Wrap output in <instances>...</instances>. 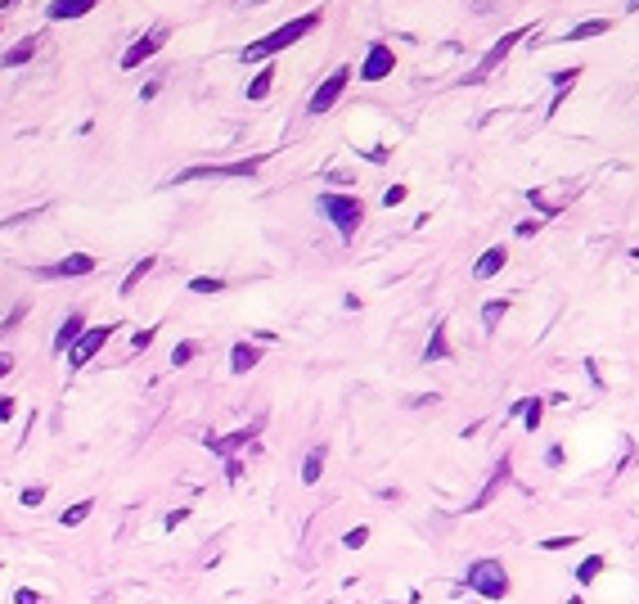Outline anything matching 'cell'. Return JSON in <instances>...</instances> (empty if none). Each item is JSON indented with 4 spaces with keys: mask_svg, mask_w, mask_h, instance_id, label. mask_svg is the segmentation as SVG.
I'll list each match as a JSON object with an SVG mask.
<instances>
[{
    "mask_svg": "<svg viewBox=\"0 0 639 604\" xmlns=\"http://www.w3.org/2000/svg\"><path fill=\"white\" fill-rule=\"evenodd\" d=\"M324 23V10H311V14H298V19H289L284 28H275V32H266L261 41H252V45H244L239 50V59L244 63H266V59H275L279 50H289V45H298L307 32H316Z\"/></svg>",
    "mask_w": 639,
    "mask_h": 604,
    "instance_id": "obj_1",
    "label": "cell"
},
{
    "mask_svg": "<svg viewBox=\"0 0 639 604\" xmlns=\"http://www.w3.org/2000/svg\"><path fill=\"white\" fill-rule=\"evenodd\" d=\"M464 586L473 591V595H482V600H509V568L500 564V560H473L468 568H464Z\"/></svg>",
    "mask_w": 639,
    "mask_h": 604,
    "instance_id": "obj_2",
    "label": "cell"
},
{
    "mask_svg": "<svg viewBox=\"0 0 639 604\" xmlns=\"http://www.w3.org/2000/svg\"><path fill=\"white\" fill-rule=\"evenodd\" d=\"M320 213L333 221L338 239H356V230L365 221V204L356 194H320Z\"/></svg>",
    "mask_w": 639,
    "mask_h": 604,
    "instance_id": "obj_3",
    "label": "cell"
},
{
    "mask_svg": "<svg viewBox=\"0 0 639 604\" xmlns=\"http://www.w3.org/2000/svg\"><path fill=\"white\" fill-rule=\"evenodd\" d=\"M270 154H257V158H244V163H198V167H185V172H176V181L172 185H189V181H203V176H239V181H248V176H257L261 172V163H266Z\"/></svg>",
    "mask_w": 639,
    "mask_h": 604,
    "instance_id": "obj_4",
    "label": "cell"
},
{
    "mask_svg": "<svg viewBox=\"0 0 639 604\" xmlns=\"http://www.w3.org/2000/svg\"><path fill=\"white\" fill-rule=\"evenodd\" d=\"M531 32H536L531 23H523V28H514V32H505L500 41H495V45H491V50L482 54V63H477V68H473V73H468L464 82H468V86H477V82H486V77H491V73H495V68H500V63L509 59V50H514V45H518L523 36H531Z\"/></svg>",
    "mask_w": 639,
    "mask_h": 604,
    "instance_id": "obj_5",
    "label": "cell"
},
{
    "mask_svg": "<svg viewBox=\"0 0 639 604\" xmlns=\"http://www.w3.org/2000/svg\"><path fill=\"white\" fill-rule=\"evenodd\" d=\"M351 77H356V68H347V63H342V68H333V73H329V77H324V82L311 91L307 113H311V117H324V113H329V109L342 100V91H347V82H351Z\"/></svg>",
    "mask_w": 639,
    "mask_h": 604,
    "instance_id": "obj_6",
    "label": "cell"
},
{
    "mask_svg": "<svg viewBox=\"0 0 639 604\" xmlns=\"http://www.w3.org/2000/svg\"><path fill=\"white\" fill-rule=\"evenodd\" d=\"M113 329H117V325H95V329H86L82 339L68 348V366H73V370H86V366L95 361V352L113 339Z\"/></svg>",
    "mask_w": 639,
    "mask_h": 604,
    "instance_id": "obj_7",
    "label": "cell"
},
{
    "mask_svg": "<svg viewBox=\"0 0 639 604\" xmlns=\"http://www.w3.org/2000/svg\"><path fill=\"white\" fill-rule=\"evenodd\" d=\"M509 479H514V455H500L495 460V469H491V479H486V487L464 505V514H477V510H486L495 496H500V487H509Z\"/></svg>",
    "mask_w": 639,
    "mask_h": 604,
    "instance_id": "obj_8",
    "label": "cell"
},
{
    "mask_svg": "<svg viewBox=\"0 0 639 604\" xmlns=\"http://www.w3.org/2000/svg\"><path fill=\"white\" fill-rule=\"evenodd\" d=\"M392 68H396L392 45H387V41H374V45L365 50V59H361L356 77H361V82H383V77H392Z\"/></svg>",
    "mask_w": 639,
    "mask_h": 604,
    "instance_id": "obj_9",
    "label": "cell"
},
{
    "mask_svg": "<svg viewBox=\"0 0 639 604\" xmlns=\"http://www.w3.org/2000/svg\"><path fill=\"white\" fill-rule=\"evenodd\" d=\"M163 45H167V28L158 23V28H149V32L140 36V41H131V45L122 50V68H126V73H131V68H140V63H145V59H154Z\"/></svg>",
    "mask_w": 639,
    "mask_h": 604,
    "instance_id": "obj_10",
    "label": "cell"
},
{
    "mask_svg": "<svg viewBox=\"0 0 639 604\" xmlns=\"http://www.w3.org/2000/svg\"><path fill=\"white\" fill-rule=\"evenodd\" d=\"M95 271V257L91 253H73V257H63V262H50V266H36V276L41 280H82Z\"/></svg>",
    "mask_w": 639,
    "mask_h": 604,
    "instance_id": "obj_11",
    "label": "cell"
},
{
    "mask_svg": "<svg viewBox=\"0 0 639 604\" xmlns=\"http://www.w3.org/2000/svg\"><path fill=\"white\" fill-rule=\"evenodd\" d=\"M505 266H509V248H505V244H491V248L473 262V280H495Z\"/></svg>",
    "mask_w": 639,
    "mask_h": 604,
    "instance_id": "obj_12",
    "label": "cell"
},
{
    "mask_svg": "<svg viewBox=\"0 0 639 604\" xmlns=\"http://www.w3.org/2000/svg\"><path fill=\"white\" fill-rule=\"evenodd\" d=\"M82 334H86V316H82V311H68V316H63V325H59V334H54V352H59V357H68V348H73V343L82 339Z\"/></svg>",
    "mask_w": 639,
    "mask_h": 604,
    "instance_id": "obj_13",
    "label": "cell"
},
{
    "mask_svg": "<svg viewBox=\"0 0 639 604\" xmlns=\"http://www.w3.org/2000/svg\"><path fill=\"white\" fill-rule=\"evenodd\" d=\"M95 5H100V0H50V5H45V19H50V23H63V19H86Z\"/></svg>",
    "mask_w": 639,
    "mask_h": 604,
    "instance_id": "obj_14",
    "label": "cell"
},
{
    "mask_svg": "<svg viewBox=\"0 0 639 604\" xmlns=\"http://www.w3.org/2000/svg\"><path fill=\"white\" fill-rule=\"evenodd\" d=\"M252 438H257V429H239V433H226V438H203V442H207V451H212V455L230 460V455H235V451H244Z\"/></svg>",
    "mask_w": 639,
    "mask_h": 604,
    "instance_id": "obj_15",
    "label": "cell"
},
{
    "mask_svg": "<svg viewBox=\"0 0 639 604\" xmlns=\"http://www.w3.org/2000/svg\"><path fill=\"white\" fill-rule=\"evenodd\" d=\"M437 361H451V334H446V320L433 325V339L423 348V366H437Z\"/></svg>",
    "mask_w": 639,
    "mask_h": 604,
    "instance_id": "obj_16",
    "label": "cell"
},
{
    "mask_svg": "<svg viewBox=\"0 0 639 604\" xmlns=\"http://www.w3.org/2000/svg\"><path fill=\"white\" fill-rule=\"evenodd\" d=\"M261 366V348L257 343H235L230 348V370L235 374H248V370H257Z\"/></svg>",
    "mask_w": 639,
    "mask_h": 604,
    "instance_id": "obj_17",
    "label": "cell"
},
{
    "mask_svg": "<svg viewBox=\"0 0 639 604\" xmlns=\"http://www.w3.org/2000/svg\"><path fill=\"white\" fill-rule=\"evenodd\" d=\"M36 41H41V36H23L19 45H10L5 54H0V68H19V63L36 59Z\"/></svg>",
    "mask_w": 639,
    "mask_h": 604,
    "instance_id": "obj_18",
    "label": "cell"
},
{
    "mask_svg": "<svg viewBox=\"0 0 639 604\" xmlns=\"http://www.w3.org/2000/svg\"><path fill=\"white\" fill-rule=\"evenodd\" d=\"M324 455H329V447H324V442L307 451V460H302V483H307V487H316V483H320V474H324Z\"/></svg>",
    "mask_w": 639,
    "mask_h": 604,
    "instance_id": "obj_19",
    "label": "cell"
},
{
    "mask_svg": "<svg viewBox=\"0 0 639 604\" xmlns=\"http://www.w3.org/2000/svg\"><path fill=\"white\" fill-rule=\"evenodd\" d=\"M154 266H158V257H140V262L131 266V271H126V280H122V289H117V294H122V298H126V294H135V289H140V280H145V276L154 271Z\"/></svg>",
    "mask_w": 639,
    "mask_h": 604,
    "instance_id": "obj_20",
    "label": "cell"
},
{
    "mask_svg": "<svg viewBox=\"0 0 639 604\" xmlns=\"http://www.w3.org/2000/svg\"><path fill=\"white\" fill-rule=\"evenodd\" d=\"M608 28H612V23H608V19H586V23H577V28H572V32H567V36H563V41H590V36H603V32H608Z\"/></svg>",
    "mask_w": 639,
    "mask_h": 604,
    "instance_id": "obj_21",
    "label": "cell"
},
{
    "mask_svg": "<svg viewBox=\"0 0 639 604\" xmlns=\"http://www.w3.org/2000/svg\"><path fill=\"white\" fill-rule=\"evenodd\" d=\"M603 568H608V560H603V555H586V560L577 564V582H581V586H595V577H599Z\"/></svg>",
    "mask_w": 639,
    "mask_h": 604,
    "instance_id": "obj_22",
    "label": "cell"
},
{
    "mask_svg": "<svg viewBox=\"0 0 639 604\" xmlns=\"http://www.w3.org/2000/svg\"><path fill=\"white\" fill-rule=\"evenodd\" d=\"M505 316H509V298H491V302L482 307V325H486V329H500Z\"/></svg>",
    "mask_w": 639,
    "mask_h": 604,
    "instance_id": "obj_23",
    "label": "cell"
},
{
    "mask_svg": "<svg viewBox=\"0 0 639 604\" xmlns=\"http://www.w3.org/2000/svg\"><path fill=\"white\" fill-rule=\"evenodd\" d=\"M540 420H545V401L540 397H523V424H527V433H536Z\"/></svg>",
    "mask_w": 639,
    "mask_h": 604,
    "instance_id": "obj_24",
    "label": "cell"
},
{
    "mask_svg": "<svg viewBox=\"0 0 639 604\" xmlns=\"http://www.w3.org/2000/svg\"><path fill=\"white\" fill-rule=\"evenodd\" d=\"M91 510H95V501L86 496V501H77V505H68V510L59 514V523H63V527H77V523H86V519H91Z\"/></svg>",
    "mask_w": 639,
    "mask_h": 604,
    "instance_id": "obj_25",
    "label": "cell"
},
{
    "mask_svg": "<svg viewBox=\"0 0 639 604\" xmlns=\"http://www.w3.org/2000/svg\"><path fill=\"white\" fill-rule=\"evenodd\" d=\"M270 86H275V68H261V73L248 82V100H252V104H261V100L270 95Z\"/></svg>",
    "mask_w": 639,
    "mask_h": 604,
    "instance_id": "obj_26",
    "label": "cell"
},
{
    "mask_svg": "<svg viewBox=\"0 0 639 604\" xmlns=\"http://www.w3.org/2000/svg\"><path fill=\"white\" fill-rule=\"evenodd\" d=\"M577 77H581V68H558V73H554V91H558V95H554V109L563 104V91H567V86H577Z\"/></svg>",
    "mask_w": 639,
    "mask_h": 604,
    "instance_id": "obj_27",
    "label": "cell"
},
{
    "mask_svg": "<svg viewBox=\"0 0 639 604\" xmlns=\"http://www.w3.org/2000/svg\"><path fill=\"white\" fill-rule=\"evenodd\" d=\"M189 289H194V294H221V289H226V280H221V276H194V280H189Z\"/></svg>",
    "mask_w": 639,
    "mask_h": 604,
    "instance_id": "obj_28",
    "label": "cell"
},
{
    "mask_svg": "<svg viewBox=\"0 0 639 604\" xmlns=\"http://www.w3.org/2000/svg\"><path fill=\"white\" fill-rule=\"evenodd\" d=\"M41 501H45V487H41V483H36V487H23V492H19V505H23V510H36Z\"/></svg>",
    "mask_w": 639,
    "mask_h": 604,
    "instance_id": "obj_29",
    "label": "cell"
},
{
    "mask_svg": "<svg viewBox=\"0 0 639 604\" xmlns=\"http://www.w3.org/2000/svg\"><path fill=\"white\" fill-rule=\"evenodd\" d=\"M365 542H370V527H351V532L342 536V546H347V551H361Z\"/></svg>",
    "mask_w": 639,
    "mask_h": 604,
    "instance_id": "obj_30",
    "label": "cell"
},
{
    "mask_svg": "<svg viewBox=\"0 0 639 604\" xmlns=\"http://www.w3.org/2000/svg\"><path fill=\"white\" fill-rule=\"evenodd\" d=\"M198 357V343H176V352H172V366H189Z\"/></svg>",
    "mask_w": 639,
    "mask_h": 604,
    "instance_id": "obj_31",
    "label": "cell"
},
{
    "mask_svg": "<svg viewBox=\"0 0 639 604\" xmlns=\"http://www.w3.org/2000/svg\"><path fill=\"white\" fill-rule=\"evenodd\" d=\"M405 194H410L405 185H387V189H383V208H396V204H405Z\"/></svg>",
    "mask_w": 639,
    "mask_h": 604,
    "instance_id": "obj_32",
    "label": "cell"
},
{
    "mask_svg": "<svg viewBox=\"0 0 639 604\" xmlns=\"http://www.w3.org/2000/svg\"><path fill=\"white\" fill-rule=\"evenodd\" d=\"M567 546H577V536H545V542H540V551H567Z\"/></svg>",
    "mask_w": 639,
    "mask_h": 604,
    "instance_id": "obj_33",
    "label": "cell"
},
{
    "mask_svg": "<svg viewBox=\"0 0 639 604\" xmlns=\"http://www.w3.org/2000/svg\"><path fill=\"white\" fill-rule=\"evenodd\" d=\"M149 343H154V329H135V334H131V348H135V352H145Z\"/></svg>",
    "mask_w": 639,
    "mask_h": 604,
    "instance_id": "obj_34",
    "label": "cell"
},
{
    "mask_svg": "<svg viewBox=\"0 0 639 604\" xmlns=\"http://www.w3.org/2000/svg\"><path fill=\"white\" fill-rule=\"evenodd\" d=\"M23 316H28V307H14V311H10V316H5V325H0V334H14V329H19V320H23Z\"/></svg>",
    "mask_w": 639,
    "mask_h": 604,
    "instance_id": "obj_35",
    "label": "cell"
},
{
    "mask_svg": "<svg viewBox=\"0 0 639 604\" xmlns=\"http://www.w3.org/2000/svg\"><path fill=\"white\" fill-rule=\"evenodd\" d=\"M14 401H19V397H0V424L14 420Z\"/></svg>",
    "mask_w": 639,
    "mask_h": 604,
    "instance_id": "obj_36",
    "label": "cell"
},
{
    "mask_svg": "<svg viewBox=\"0 0 639 604\" xmlns=\"http://www.w3.org/2000/svg\"><path fill=\"white\" fill-rule=\"evenodd\" d=\"M226 479H230V483H239V479H244V464H239V455H230V460H226Z\"/></svg>",
    "mask_w": 639,
    "mask_h": 604,
    "instance_id": "obj_37",
    "label": "cell"
},
{
    "mask_svg": "<svg viewBox=\"0 0 639 604\" xmlns=\"http://www.w3.org/2000/svg\"><path fill=\"white\" fill-rule=\"evenodd\" d=\"M14 604H41V595L32 586H23V591H14Z\"/></svg>",
    "mask_w": 639,
    "mask_h": 604,
    "instance_id": "obj_38",
    "label": "cell"
},
{
    "mask_svg": "<svg viewBox=\"0 0 639 604\" xmlns=\"http://www.w3.org/2000/svg\"><path fill=\"white\" fill-rule=\"evenodd\" d=\"M545 464L558 469V464H563V447H549V451H545Z\"/></svg>",
    "mask_w": 639,
    "mask_h": 604,
    "instance_id": "obj_39",
    "label": "cell"
},
{
    "mask_svg": "<svg viewBox=\"0 0 639 604\" xmlns=\"http://www.w3.org/2000/svg\"><path fill=\"white\" fill-rule=\"evenodd\" d=\"M5 374H14V357H10V352H0V379H5Z\"/></svg>",
    "mask_w": 639,
    "mask_h": 604,
    "instance_id": "obj_40",
    "label": "cell"
},
{
    "mask_svg": "<svg viewBox=\"0 0 639 604\" xmlns=\"http://www.w3.org/2000/svg\"><path fill=\"white\" fill-rule=\"evenodd\" d=\"M540 226H545V221H518V235H523V239H527V235H536V230H540Z\"/></svg>",
    "mask_w": 639,
    "mask_h": 604,
    "instance_id": "obj_41",
    "label": "cell"
},
{
    "mask_svg": "<svg viewBox=\"0 0 639 604\" xmlns=\"http://www.w3.org/2000/svg\"><path fill=\"white\" fill-rule=\"evenodd\" d=\"M185 519H189V510H172V514H167V527H176V523H185Z\"/></svg>",
    "mask_w": 639,
    "mask_h": 604,
    "instance_id": "obj_42",
    "label": "cell"
},
{
    "mask_svg": "<svg viewBox=\"0 0 639 604\" xmlns=\"http://www.w3.org/2000/svg\"><path fill=\"white\" fill-rule=\"evenodd\" d=\"M19 5V0H0V10H14Z\"/></svg>",
    "mask_w": 639,
    "mask_h": 604,
    "instance_id": "obj_43",
    "label": "cell"
},
{
    "mask_svg": "<svg viewBox=\"0 0 639 604\" xmlns=\"http://www.w3.org/2000/svg\"><path fill=\"white\" fill-rule=\"evenodd\" d=\"M626 10H630V14H635V10H639V0H630V5H626Z\"/></svg>",
    "mask_w": 639,
    "mask_h": 604,
    "instance_id": "obj_44",
    "label": "cell"
},
{
    "mask_svg": "<svg viewBox=\"0 0 639 604\" xmlns=\"http://www.w3.org/2000/svg\"><path fill=\"white\" fill-rule=\"evenodd\" d=\"M630 257H635V262H639V244H635V248H630Z\"/></svg>",
    "mask_w": 639,
    "mask_h": 604,
    "instance_id": "obj_45",
    "label": "cell"
},
{
    "mask_svg": "<svg viewBox=\"0 0 639 604\" xmlns=\"http://www.w3.org/2000/svg\"><path fill=\"white\" fill-rule=\"evenodd\" d=\"M239 5H257V0H239Z\"/></svg>",
    "mask_w": 639,
    "mask_h": 604,
    "instance_id": "obj_46",
    "label": "cell"
}]
</instances>
